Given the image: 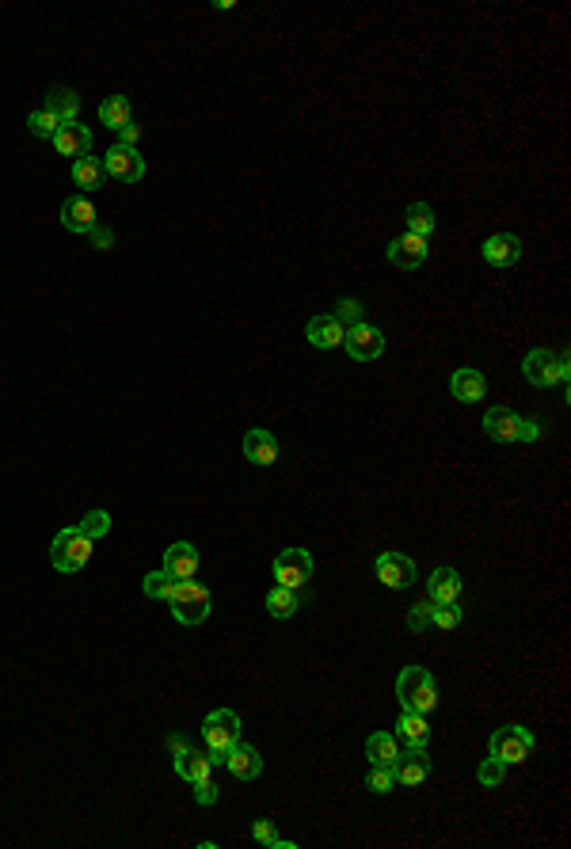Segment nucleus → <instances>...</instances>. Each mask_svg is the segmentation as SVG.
<instances>
[{
  "label": "nucleus",
  "instance_id": "nucleus-1",
  "mask_svg": "<svg viewBox=\"0 0 571 849\" xmlns=\"http://www.w3.org/2000/svg\"><path fill=\"white\" fill-rule=\"evenodd\" d=\"M396 697H400L404 712H431L438 704V685L431 678V670L423 667H404L400 678H396Z\"/></svg>",
  "mask_w": 571,
  "mask_h": 849
},
{
  "label": "nucleus",
  "instance_id": "nucleus-2",
  "mask_svg": "<svg viewBox=\"0 0 571 849\" xmlns=\"http://www.w3.org/2000/svg\"><path fill=\"white\" fill-rule=\"evenodd\" d=\"M168 606H171V617H176L180 624H202L206 617H210L214 598H210V590H206L202 583H195V579H180L176 590H171Z\"/></svg>",
  "mask_w": 571,
  "mask_h": 849
},
{
  "label": "nucleus",
  "instance_id": "nucleus-3",
  "mask_svg": "<svg viewBox=\"0 0 571 849\" xmlns=\"http://www.w3.org/2000/svg\"><path fill=\"white\" fill-rule=\"evenodd\" d=\"M522 374H526L530 385L537 389H549V385H564V396H567V358L564 355H552V350L545 347H537L526 355V362H522Z\"/></svg>",
  "mask_w": 571,
  "mask_h": 849
},
{
  "label": "nucleus",
  "instance_id": "nucleus-4",
  "mask_svg": "<svg viewBox=\"0 0 571 849\" xmlns=\"http://www.w3.org/2000/svg\"><path fill=\"white\" fill-rule=\"evenodd\" d=\"M50 556H54V568H57V571L73 575V571H81L88 560H92V541H88L81 530H61V534L54 537V544H50Z\"/></svg>",
  "mask_w": 571,
  "mask_h": 849
},
{
  "label": "nucleus",
  "instance_id": "nucleus-5",
  "mask_svg": "<svg viewBox=\"0 0 571 849\" xmlns=\"http://www.w3.org/2000/svg\"><path fill=\"white\" fill-rule=\"evenodd\" d=\"M491 755H496L499 762H506V765L526 762V758L533 755V731L518 728V724L499 728L496 735H491Z\"/></svg>",
  "mask_w": 571,
  "mask_h": 849
},
{
  "label": "nucleus",
  "instance_id": "nucleus-6",
  "mask_svg": "<svg viewBox=\"0 0 571 849\" xmlns=\"http://www.w3.org/2000/svg\"><path fill=\"white\" fill-rule=\"evenodd\" d=\"M275 579L278 587H290V590L305 587L312 579V556L305 549H282L275 556Z\"/></svg>",
  "mask_w": 571,
  "mask_h": 849
},
{
  "label": "nucleus",
  "instance_id": "nucleus-7",
  "mask_svg": "<svg viewBox=\"0 0 571 849\" xmlns=\"http://www.w3.org/2000/svg\"><path fill=\"white\" fill-rule=\"evenodd\" d=\"M202 735H206V743H210V750H229L241 739V716L233 709H214L202 720Z\"/></svg>",
  "mask_w": 571,
  "mask_h": 849
},
{
  "label": "nucleus",
  "instance_id": "nucleus-8",
  "mask_svg": "<svg viewBox=\"0 0 571 849\" xmlns=\"http://www.w3.org/2000/svg\"><path fill=\"white\" fill-rule=\"evenodd\" d=\"M343 347L355 362H373V358L385 355V335H381L373 324H355V328H347Z\"/></svg>",
  "mask_w": 571,
  "mask_h": 849
},
{
  "label": "nucleus",
  "instance_id": "nucleus-9",
  "mask_svg": "<svg viewBox=\"0 0 571 849\" xmlns=\"http://www.w3.org/2000/svg\"><path fill=\"white\" fill-rule=\"evenodd\" d=\"M103 172L110 175V180H119V183H137L141 175H145V160H141L137 149L110 146V153L103 156Z\"/></svg>",
  "mask_w": 571,
  "mask_h": 849
},
{
  "label": "nucleus",
  "instance_id": "nucleus-10",
  "mask_svg": "<svg viewBox=\"0 0 571 849\" xmlns=\"http://www.w3.org/2000/svg\"><path fill=\"white\" fill-rule=\"evenodd\" d=\"M377 579L392 587V590H404L416 583V560L404 556V553H385L377 556Z\"/></svg>",
  "mask_w": 571,
  "mask_h": 849
},
{
  "label": "nucleus",
  "instance_id": "nucleus-11",
  "mask_svg": "<svg viewBox=\"0 0 571 849\" xmlns=\"http://www.w3.org/2000/svg\"><path fill=\"white\" fill-rule=\"evenodd\" d=\"M392 777H396V784H423L426 777H431V758H426V747H411V750H404V755H396Z\"/></svg>",
  "mask_w": 571,
  "mask_h": 849
},
{
  "label": "nucleus",
  "instance_id": "nucleus-12",
  "mask_svg": "<svg viewBox=\"0 0 571 849\" xmlns=\"http://www.w3.org/2000/svg\"><path fill=\"white\" fill-rule=\"evenodd\" d=\"M225 765H229V774L236 777V781H256L259 774H263V755L251 743H241L236 739L233 747H229V755H225Z\"/></svg>",
  "mask_w": 571,
  "mask_h": 849
},
{
  "label": "nucleus",
  "instance_id": "nucleus-13",
  "mask_svg": "<svg viewBox=\"0 0 571 849\" xmlns=\"http://www.w3.org/2000/svg\"><path fill=\"white\" fill-rule=\"evenodd\" d=\"M54 149L61 156H73V160H81L92 153V130L84 122H66V126H57V134H54Z\"/></svg>",
  "mask_w": 571,
  "mask_h": 849
},
{
  "label": "nucleus",
  "instance_id": "nucleus-14",
  "mask_svg": "<svg viewBox=\"0 0 571 849\" xmlns=\"http://www.w3.org/2000/svg\"><path fill=\"white\" fill-rule=\"evenodd\" d=\"M389 263L400 267V270H419V267L426 263V240L411 236V233L396 236L392 244H389Z\"/></svg>",
  "mask_w": 571,
  "mask_h": 849
},
{
  "label": "nucleus",
  "instance_id": "nucleus-15",
  "mask_svg": "<svg viewBox=\"0 0 571 849\" xmlns=\"http://www.w3.org/2000/svg\"><path fill=\"white\" fill-rule=\"evenodd\" d=\"M164 571L171 575V579H195V571H198V553H195V544L190 541H176L171 549L164 553Z\"/></svg>",
  "mask_w": 571,
  "mask_h": 849
},
{
  "label": "nucleus",
  "instance_id": "nucleus-16",
  "mask_svg": "<svg viewBox=\"0 0 571 849\" xmlns=\"http://www.w3.org/2000/svg\"><path fill=\"white\" fill-rule=\"evenodd\" d=\"M484 260L491 267H514L522 260V240L514 233H496V236H488V244H484Z\"/></svg>",
  "mask_w": 571,
  "mask_h": 849
},
{
  "label": "nucleus",
  "instance_id": "nucleus-17",
  "mask_svg": "<svg viewBox=\"0 0 571 849\" xmlns=\"http://www.w3.org/2000/svg\"><path fill=\"white\" fill-rule=\"evenodd\" d=\"M343 335H347V328H343V324H339V320L331 316V313L312 316V320H309V328H305V340H309L312 347H321V350H328V347H339V343H343Z\"/></svg>",
  "mask_w": 571,
  "mask_h": 849
},
{
  "label": "nucleus",
  "instance_id": "nucleus-18",
  "mask_svg": "<svg viewBox=\"0 0 571 849\" xmlns=\"http://www.w3.org/2000/svg\"><path fill=\"white\" fill-rule=\"evenodd\" d=\"M244 457L251 464H275L278 461V442L271 430H263V427H251L248 435H244Z\"/></svg>",
  "mask_w": 571,
  "mask_h": 849
},
{
  "label": "nucleus",
  "instance_id": "nucleus-19",
  "mask_svg": "<svg viewBox=\"0 0 571 849\" xmlns=\"http://www.w3.org/2000/svg\"><path fill=\"white\" fill-rule=\"evenodd\" d=\"M61 226H66L69 233H92L95 229V206L81 195L66 199V206H61Z\"/></svg>",
  "mask_w": 571,
  "mask_h": 849
},
{
  "label": "nucleus",
  "instance_id": "nucleus-20",
  "mask_svg": "<svg viewBox=\"0 0 571 849\" xmlns=\"http://www.w3.org/2000/svg\"><path fill=\"white\" fill-rule=\"evenodd\" d=\"M426 595H431L435 606H450L461 598V575H457L453 568H438L431 575V583H426Z\"/></svg>",
  "mask_w": 571,
  "mask_h": 849
},
{
  "label": "nucleus",
  "instance_id": "nucleus-21",
  "mask_svg": "<svg viewBox=\"0 0 571 849\" xmlns=\"http://www.w3.org/2000/svg\"><path fill=\"white\" fill-rule=\"evenodd\" d=\"M176 774H180L183 781L195 784V781H202V777H210V758L198 755V750L190 747V743H180V747H176Z\"/></svg>",
  "mask_w": 571,
  "mask_h": 849
},
{
  "label": "nucleus",
  "instance_id": "nucleus-22",
  "mask_svg": "<svg viewBox=\"0 0 571 849\" xmlns=\"http://www.w3.org/2000/svg\"><path fill=\"white\" fill-rule=\"evenodd\" d=\"M42 111H50V115L57 119V126L76 122V111H81V95L69 92V88H50V92H46V107H42Z\"/></svg>",
  "mask_w": 571,
  "mask_h": 849
},
{
  "label": "nucleus",
  "instance_id": "nucleus-23",
  "mask_svg": "<svg viewBox=\"0 0 571 849\" xmlns=\"http://www.w3.org/2000/svg\"><path fill=\"white\" fill-rule=\"evenodd\" d=\"M484 430H488V438H496V442H514L518 438V415L511 408H488Z\"/></svg>",
  "mask_w": 571,
  "mask_h": 849
},
{
  "label": "nucleus",
  "instance_id": "nucleus-24",
  "mask_svg": "<svg viewBox=\"0 0 571 849\" xmlns=\"http://www.w3.org/2000/svg\"><path fill=\"white\" fill-rule=\"evenodd\" d=\"M450 393L461 400V404H476V400L488 393V381H484L480 370H457V374L450 377Z\"/></svg>",
  "mask_w": 571,
  "mask_h": 849
},
{
  "label": "nucleus",
  "instance_id": "nucleus-25",
  "mask_svg": "<svg viewBox=\"0 0 571 849\" xmlns=\"http://www.w3.org/2000/svg\"><path fill=\"white\" fill-rule=\"evenodd\" d=\"M73 180L81 190H100L103 180H107V172H103V160H95V156H81V160H73Z\"/></svg>",
  "mask_w": 571,
  "mask_h": 849
},
{
  "label": "nucleus",
  "instance_id": "nucleus-26",
  "mask_svg": "<svg viewBox=\"0 0 571 849\" xmlns=\"http://www.w3.org/2000/svg\"><path fill=\"white\" fill-rule=\"evenodd\" d=\"M396 755H400V750H396V739H392L389 731H373L370 739H366V758H370L373 765H392Z\"/></svg>",
  "mask_w": 571,
  "mask_h": 849
},
{
  "label": "nucleus",
  "instance_id": "nucleus-27",
  "mask_svg": "<svg viewBox=\"0 0 571 849\" xmlns=\"http://www.w3.org/2000/svg\"><path fill=\"white\" fill-rule=\"evenodd\" d=\"M297 606H301V602H297V590H290V587H271V595H267V614L278 617V621L294 617Z\"/></svg>",
  "mask_w": 571,
  "mask_h": 849
},
{
  "label": "nucleus",
  "instance_id": "nucleus-28",
  "mask_svg": "<svg viewBox=\"0 0 571 849\" xmlns=\"http://www.w3.org/2000/svg\"><path fill=\"white\" fill-rule=\"evenodd\" d=\"M100 122L110 126V130H122L130 122V100L126 95H110V100L100 103Z\"/></svg>",
  "mask_w": 571,
  "mask_h": 849
},
{
  "label": "nucleus",
  "instance_id": "nucleus-29",
  "mask_svg": "<svg viewBox=\"0 0 571 849\" xmlns=\"http://www.w3.org/2000/svg\"><path fill=\"white\" fill-rule=\"evenodd\" d=\"M404 221H408V233H411V236H419V240H426V236L435 233V210H431V206H426V202L408 206Z\"/></svg>",
  "mask_w": 571,
  "mask_h": 849
},
{
  "label": "nucleus",
  "instance_id": "nucleus-30",
  "mask_svg": "<svg viewBox=\"0 0 571 849\" xmlns=\"http://www.w3.org/2000/svg\"><path fill=\"white\" fill-rule=\"evenodd\" d=\"M400 735L408 739V747H426V739H431L426 716H423V712H404V716H400Z\"/></svg>",
  "mask_w": 571,
  "mask_h": 849
},
{
  "label": "nucleus",
  "instance_id": "nucleus-31",
  "mask_svg": "<svg viewBox=\"0 0 571 849\" xmlns=\"http://www.w3.org/2000/svg\"><path fill=\"white\" fill-rule=\"evenodd\" d=\"M141 590H145L149 598H156V602H168L171 598V590H176V579L161 568V571H149L145 575V583H141Z\"/></svg>",
  "mask_w": 571,
  "mask_h": 849
},
{
  "label": "nucleus",
  "instance_id": "nucleus-32",
  "mask_svg": "<svg viewBox=\"0 0 571 849\" xmlns=\"http://www.w3.org/2000/svg\"><path fill=\"white\" fill-rule=\"evenodd\" d=\"M251 835H256V842L267 845V849H297V842L278 838V830H275L271 819H256V823H251Z\"/></svg>",
  "mask_w": 571,
  "mask_h": 849
},
{
  "label": "nucleus",
  "instance_id": "nucleus-33",
  "mask_svg": "<svg viewBox=\"0 0 571 849\" xmlns=\"http://www.w3.org/2000/svg\"><path fill=\"white\" fill-rule=\"evenodd\" d=\"M76 530H81L88 541H100V537L110 534V515H107V510H88L84 522L76 526Z\"/></svg>",
  "mask_w": 571,
  "mask_h": 849
},
{
  "label": "nucleus",
  "instance_id": "nucleus-34",
  "mask_svg": "<svg viewBox=\"0 0 571 849\" xmlns=\"http://www.w3.org/2000/svg\"><path fill=\"white\" fill-rule=\"evenodd\" d=\"M503 777H506V762H499L496 755L480 762V770H476V781H480L484 789H496V784H503Z\"/></svg>",
  "mask_w": 571,
  "mask_h": 849
},
{
  "label": "nucleus",
  "instance_id": "nucleus-35",
  "mask_svg": "<svg viewBox=\"0 0 571 849\" xmlns=\"http://www.w3.org/2000/svg\"><path fill=\"white\" fill-rule=\"evenodd\" d=\"M27 126H31V134H35V137H50L54 141V134H57V119L50 115V111H35V115L27 119Z\"/></svg>",
  "mask_w": 571,
  "mask_h": 849
},
{
  "label": "nucleus",
  "instance_id": "nucleus-36",
  "mask_svg": "<svg viewBox=\"0 0 571 849\" xmlns=\"http://www.w3.org/2000/svg\"><path fill=\"white\" fill-rule=\"evenodd\" d=\"M331 316H336V320H339L343 328H355V324H362V305H358L355 297H343L339 305H336V313H331Z\"/></svg>",
  "mask_w": 571,
  "mask_h": 849
},
{
  "label": "nucleus",
  "instance_id": "nucleus-37",
  "mask_svg": "<svg viewBox=\"0 0 571 849\" xmlns=\"http://www.w3.org/2000/svg\"><path fill=\"white\" fill-rule=\"evenodd\" d=\"M431 624H438V629H457L461 624V610H457V602H450V606H435V614H431Z\"/></svg>",
  "mask_w": 571,
  "mask_h": 849
},
{
  "label": "nucleus",
  "instance_id": "nucleus-38",
  "mask_svg": "<svg viewBox=\"0 0 571 849\" xmlns=\"http://www.w3.org/2000/svg\"><path fill=\"white\" fill-rule=\"evenodd\" d=\"M431 614H435V602H416V606H411V614H408V629L411 632H423L426 629V624H431Z\"/></svg>",
  "mask_w": 571,
  "mask_h": 849
},
{
  "label": "nucleus",
  "instance_id": "nucleus-39",
  "mask_svg": "<svg viewBox=\"0 0 571 849\" xmlns=\"http://www.w3.org/2000/svg\"><path fill=\"white\" fill-rule=\"evenodd\" d=\"M370 789H373V792H381V796H385V792H392V789H396L392 765H373V770H370Z\"/></svg>",
  "mask_w": 571,
  "mask_h": 849
},
{
  "label": "nucleus",
  "instance_id": "nucleus-40",
  "mask_svg": "<svg viewBox=\"0 0 571 849\" xmlns=\"http://www.w3.org/2000/svg\"><path fill=\"white\" fill-rule=\"evenodd\" d=\"M195 800H198V804H217V784L210 777L195 781Z\"/></svg>",
  "mask_w": 571,
  "mask_h": 849
},
{
  "label": "nucleus",
  "instance_id": "nucleus-41",
  "mask_svg": "<svg viewBox=\"0 0 571 849\" xmlns=\"http://www.w3.org/2000/svg\"><path fill=\"white\" fill-rule=\"evenodd\" d=\"M533 438H541V423H537V420H518V438L514 442H533Z\"/></svg>",
  "mask_w": 571,
  "mask_h": 849
},
{
  "label": "nucleus",
  "instance_id": "nucleus-42",
  "mask_svg": "<svg viewBox=\"0 0 571 849\" xmlns=\"http://www.w3.org/2000/svg\"><path fill=\"white\" fill-rule=\"evenodd\" d=\"M119 134H122V137H119V146H126V149H134V146H137V137H141V130H137L134 122H126Z\"/></svg>",
  "mask_w": 571,
  "mask_h": 849
},
{
  "label": "nucleus",
  "instance_id": "nucleus-43",
  "mask_svg": "<svg viewBox=\"0 0 571 849\" xmlns=\"http://www.w3.org/2000/svg\"><path fill=\"white\" fill-rule=\"evenodd\" d=\"M92 240H95V248H110V244H115V233L95 226V229H92Z\"/></svg>",
  "mask_w": 571,
  "mask_h": 849
}]
</instances>
